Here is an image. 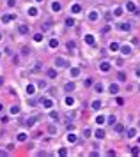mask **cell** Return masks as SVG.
Here are the masks:
<instances>
[{
  "label": "cell",
  "instance_id": "3",
  "mask_svg": "<svg viewBox=\"0 0 140 157\" xmlns=\"http://www.w3.org/2000/svg\"><path fill=\"white\" fill-rule=\"evenodd\" d=\"M12 20H16V14H4V16H2L4 23H9V21H12Z\"/></svg>",
  "mask_w": 140,
  "mask_h": 157
},
{
  "label": "cell",
  "instance_id": "29",
  "mask_svg": "<svg viewBox=\"0 0 140 157\" xmlns=\"http://www.w3.org/2000/svg\"><path fill=\"white\" fill-rule=\"evenodd\" d=\"M73 12H80V11H82V7H80L78 4H75V5H73V9H71Z\"/></svg>",
  "mask_w": 140,
  "mask_h": 157
},
{
  "label": "cell",
  "instance_id": "8",
  "mask_svg": "<svg viewBox=\"0 0 140 157\" xmlns=\"http://www.w3.org/2000/svg\"><path fill=\"white\" fill-rule=\"evenodd\" d=\"M119 28H121L122 32H129V30H131V25H129V23H121Z\"/></svg>",
  "mask_w": 140,
  "mask_h": 157
},
{
  "label": "cell",
  "instance_id": "26",
  "mask_svg": "<svg viewBox=\"0 0 140 157\" xmlns=\"http://www.w3.org/2000/svg\"><path fill=\"white\" fill-rule=\"evenodd\" d=\"M34 41H35V42H41V41H43V34H35V35H34Z\"/></svg>",
  "mask_w": 140,
  "mask_h": 157
},
{
  "label": "cell",
  "instance_id": "4",
  "mask_svg": "<svg viewBox=\"0 0 140 157\" xmlns=\"http://www.w3.org/2000/svg\"><path fill=\"white\" fill-rule=\"evenodd\" d=\"M41 102H43V108H46V109H50L51 106H53L51 99H41Z\"/></svg>",
  "mask_w": 140,
  "mask_h": 157
},
{
  "label": "cell",
  "instance_id": "37",
  "mask_svg": "<svg viewBox=\"0 0 140 157\" xmlns=\"http://www.w3.org/2000/svg\"><path fill=\"white\" fill-rule=\"evenodd\" d=\"M115 131H117V132H122V131H124V127L119 124V125H115Z\"/></svg>",
  "mask_w": 140,
  "mask_h": 157
},
{
  "label": "cell",
  "instance_id": "43",
  "mask_svg": "<svg viewBox=\"0 0 140 157\" xmlns=\"http://www.w3.org/2000/svg\"><path fill=\"white\" fill-rule=\"evenodd\" d=\"M14 4H16V2H14V0H7V5H9V7H12Z\"/></svg>",
  "mask_w": 140,
  "mask_h": 157
},
{
  "label": "cell",
  "instance_id": "38",
  "mask_svg": "<svg viewBox=\"0 0 140 157\" xmlns=\"http://www.w3.org/2000/svg\"><path fill=\"white\" fill-rule=\"evenodd\" d=\"M135 136V129H129L128 131V138H133Z\"/></svg>",
  "mask_w": 140,
  "mask_h": 157
},
{
  "label": "cell",
  "instance_id": "48",
  "mask_svg": "<svg viewBox=\"0 0 140 157\" xmlns=\"http://www.w3.org/2000/svg\"><path fill=\"white\" fill-rule=\"evenodd\" d=\"M0 57H2V51H0Z\"/></svg>",
  "mask_w": 140,
  "mask_h": 157
},
{
  "label": "cell",
  "instance_id": "18",
  "mask_svg": "<svg viewBox=\"0 0 140 157\" xmlns=\"http://www.w3.org/2000/svg\"><path fill=\"white\" fill-rule=\"evenodd\" d=\"M69 74H71V76H75V78H76L78 74H80V69H78V67H73V69L69 71Z\"/></svg>",
  "mask_w": 140,
  "mask_h": 157
},
{
  "label": "cell",
  "instance_id": "9",
  "mask_svg": "<svg viewBox=\"0 0 140 157\" xmlns=\"http://www.w3.org/2000/svg\"><path fill=\"white\" fill-rule=\"evenodd\" d=\"M64 90L66 92H73V90H75V83H71V81H69V83H66L64 85Z\"/></svg>",
  "mask_w": 140,
  "mask_h": 157
},
{
  "label": "cell",
  "instance_id": "50",
  "mask_svg": "<svg viewBox=\"0 0 140 157\" xmlns=\"http://www.w3.org/2000/svg\"><path fill=\"white\" fill-rule=\"evenodd\" d=\"M138 90H140V87H138Z\"/></svg>",
  "mask_w": 140,
  "mask_h": 157
},
{
  "label": "cell",
  "instance_id": "23",
  "mask_svg": "<svg viewBox=\"0 0 140 157\" xmlns=\"http://www.w3.org/2000/svg\"><path fill=\"white\" fill-rule=\"evenodd\" d=\"M18 141H27V134L25 132H20L18 134Z\"/></svg>",
  "mask_w": 140,
  "mask_h": 157
},
{
  "label": "cell",
  "instance_id": "11",
  "mask_svg": "<svg viewBox=\"0 0 140 157\" xmlns=\"http://www.w3.org/2000/svg\"><path fill=\"white\" fill-rule=\"evenodd\" d=\"M121 53H122L124 57L129 55V53H131V46H122V48H121Z\"/></svg>",
  "mask_w": 140,
  "mask_h": 157
},
{
  "label": "cell",
  "instance_id": "24",
  "mask_svg": "<svg viewBox=\"0 0 140 157\" xmlns=\"http://www.w3.org/2000/svg\"><path fill=\"white\" fill-rule=\"evenodd\" d=\"M66 104H68V106H73V104H75V99H73V97H66Z\"/></svg>",
  "mask_w": 140,
  "mask_h": 157
},
{
  "label": "cell",
  "instance_id": "33",
  "mask_svg": "<svg viewBox=\"0 0 140 157\" xmlns=\"http://www.w3.org/2000/svg\"><path fill=\"white\" fill-rule=\"evenodd\" d=\"M34 124H35V118H28V120H27V125L28 127H32Z\"/></svg>",
  "mask_w": 140,
  "mask_h": 157
},
{
  "label": "cell",
  "instance_id": "20",
  "mask_svg": "<svg viewBox=\"0 0 140 157\" xmlns=\"http://www.w3.org/2000/svg\"><path fill=\"white\" fill-rule=\"evenodd\" d=\"M66 46H68V49L71 51V49H75V48H76V42H75V41H69L68 44H66Z\"/></svg>",
  "mask_w": 140,
  "mask_h": 157
},
{
  "label": "cell",
  "instance_id": "45",
  "mask_svg": "<svg viewBox=\"0 0 140 157\" xmlns=\"http://www.w3.org/2000/svg\"><path fill=\"white\" fill-rule=\"evenodd\" d=\"M0 85H4V78H0Z\"/></svg>",
  "mask_w": 140,
  "mask_h": 157
},
{
  "label": "cell",
  "instance_id": "7",
  "mask_svg": "<svg viewBox=\"0 0 140 157\" xmlns=\"http://www.w3.org/2000/svg\"><path fill=\"white\" fill-rule=\"evenodd\" d=\"M18 32H20L21 35L28 34V25H20V27H18Z\"/></svg>",
  "mask_w": 140,
  "mask_h": 157
},
{
  "label": "cell",
  "instance_id": "39",
  "mask_svg": "<svg viewBox=\"0 0 140 157\" xmlns=\"http://www.w3.org/2000/svg\"><path fill=\"white\" fill-rule=\"evenodd\" d=\"M117 78H119L121 81H124V79H126V74H124V72H119V76H117Z\"/></svg>",
  "mask_w": 140,
  "mask_h": 157
},
{
  "label": "cell",
  "instance_id": "31",
  "mask_svg": "<svg viewBox=\"0 0 140 157\" xmlns=\"http://www.w3.org/2000/svg\"><path fill=\"white\" fill-rule=\"evenodd\" d=\"M11 113H12V115H18V113H20V108H18V106H12V108H11Z\"/></svg>",
  "mask_w": 140,
  "mask_h": 157
},
{
  "label": "cell",
  "instance_id": "44",
  "mask_svg": "<svg viewBox=\"0 0 140 157\" xmlns=\"http://www.w3.org/2000/svg\"><path fill=\"white\" fill-rule=\"evenodd\" d=\"M135 74H137V76H138V78H140V67H138V69H137V71H135Z\"/></svg>",
  "mask_w": 140,
  "mask_h": 157
},
{
  "label": "cell",
  "instance_id": "30",
  "mask_svg": "<svg viewBox=\"0 0 140 157\" xmlns=\"http://www.w3.org/2000/svg\"><path fill=\"white\" fill-rule=\"evenodd\" d=\"M110 49H112V51H117V49H119V44H117V42H112V44H110Z\"/></svg>",
  "mask_w": 140,
  "mask_h": 157
},
{
  "label": "cell",
  "instance_id": "32",
  "mask_svg": "<svg viewBox=\"0 0 140 157\" xmlns=\"http://www.w3.org/2000/svg\"><path fill=\"white\" fill-rule=\"evenodd\" d=\"M121 14H122V9H121V7H117V9L114 11V16H121Z\"/></svg>",
  "mask_w": 140,
  "mask_h": 157
},
{
  "label": "cell",
  "instance_id": "13",
  "mask_svg": "<svg viewBox=\"0 0 140 157\" xmlns=\"http://www.w3.org/2000/svg\"><path fill=\"white\" fill-rule=\"evenodd\" d=\"M99 69H101L103 72H106V71H110V64H108V62H103V64L99 65Z\"/></svg>",
  "mask_w": 140,
  "mask_h": 157
},
{
  "label": "cell",
  "instance_id": "14",
  "mask_svg": "<svg viewBox=\"0 0 140 157\" xmlns=\"http://www.w3.org/2000/svg\"><path fill=\"white\" fill-rule=\"evenodd\" d=\"M27 94L28 95H34L35 94V87L34 85H27Z\"/></svg>",
  "mask_w": 140,
  "mask_h": 157
},
{
  "label": "cell",
  "instance_id": "10",
  "mask_svg": "<svg viewBox=\"0 0 140 157\" xmlns=\"http://www.w3.org/2000/svg\"><path fill=\"white\" fill-rule=\"evenodd\" d=\"M94 136L98 138V139H103V138H105V131H103V129H98V131L94 132Z\"/></svg>",
  "mask_w": 140,
  "mask_h": 157
},
{
  "label": "cell",
  "instance_id": "34",
  "mask_svg": "<svg viewBox=\"0 0 140 157\" xmlns=\"http://www.w3.org/2000/svg\"><path fill=\"white\" fill-rule=\"evenodd\" d=\"M68 139L71 141V143H75V141H76V136H75V134H69V136H68Z\"/></svg>",
  "mask_w": 140,
  "mask_h": 157
},
{
  "label": "cell",
  "instance_id": "28",
  "mask_svg": "<svg viewBox=\"0 0 140 157\" xmlns=\"http://www.w3.org/2000/svg\"><path fill=\"white\" fill-rule=\"evenodd\" d=\"M92 108H94V109H99V108H101V101H94V102H92Z\"/></svg>",
  "mask_w": 140,
  "mask_h": 157
},
{
  "label": "cell",
  "instance_id": "21",
  "mask_svg": "<svg viewBox=\"0 0 140 157\" xmlns=\"http://www.w3.org/2000/svg\"><path fill=\"white\" fill-rule=\"evenodd\" d=\"M28 16H37V9H35V7H30V9H28Z\"/></svg>",
  "mask_w": 140,
  "mask_h": 157
},
{
  "label": "cell",
  "instance_id": "49",
  "mask_svg": "<svg viewBox=\"0 0 140 157\" xmlns=\"http://www.w3.org/2000/svg\"><path fill=\"white\" fill-rule=\"evenodd\" d=\"M37 2H43V0H37Z\"/></svg>",
  "mask_w": 140,
  "mask_h": 157
},
{
  "label": "cell",
  "instance_id": "6",
  "mask_svg": "<svg viewBox=\"0 0 140 157\" xmlns=\"http://www.w3.org/2000/svg\"><path fill=\"white\" fill-rule=\"evenodd\" d=\"M108 90H110V94H112V95H115L117 92H119V85H117V83H112Z\"/></svg>",
  "mask_w": 140,
  "mask_h": 157
},
{
  "label": "cell",
  "instance_id": "17",
  "mask_svg": "<svg viewBox=\"0 0 140 157\" xmlns=\"http://www.w3.org/2000/svg\"><path fill=\"white\" fill-rule=\"evenodd\" d=\"M96 124H98V125L105 124V117H103V115H98V117H96Z\"/></svg>",
  "mask_w": 140,
  "mask_h": 157
},
{
  "label": "cell",
  "instance_id": "35",
  "mask_svg": "<svg viewBox=\"0 0 140 157\" xmlns=\"http://www.w3.org/2000/svg\"><path fill=\"white\" fill-rule=\"evenodd\" d=\"M115 120H117V118H115V117L112 115V117L108 118V124H110V125H114V124H115Z\"/></svg>",
  "mask_w": 140,
  "mask_h": 157
},
{
  "label": "cell",
  "instance_id": "47",
  "mask_svg": "<svg viewBox=\"0 0 140 157\" xmlns=\"http://www.w3.org/2000/svg\"><path fill=\"white\" fill-rule=\"evenodd\" d=\"M0 41H2V34H0Z\"/></svg>",
  "mask_w": 140,
  "mask_h": 157
},
{
  "label": "cell",
  "instance_id": "16",
  "mask_svg": "<svg viewBox=\"0 0 140 157\" xmlns=\"http://www.w3.org/2000/svg\"><path fill=\"white\" fill-rule=\"evenodd\" d=\"M85 42H87V44H91V46H92V44H94V37H92L91 34H87V35H85Z\"/></svg>",
  "mask_w": 140,
  "mask_h": 157
},
{
  "label": "cell",
  "instance_id": "15",
  "mask_svg": "<svg viewBox=\"0 0 140 157\" xmlns=\"http://www.w3.org/2000/svg\"><path fill=\"white\" fill-rule=\"evenodd\" d=\"M98 18H99V12H96V11H92V12L89 14V20H91V21H96Z\"/></svg>",
  "mask_w": 140,
  "mask_h": 157
},
{
  "label": "cell",
  "instance_id": "5",
  "mask_svg": "<svg viewBox=\"0 0 140 157\" xmlns=\"http://www.w3.org/2000/svg\"><path fill=\"white\" fill-rule=\"evenodd\" d=\"M60 9H62L60 2H51V11H53V12H58Z\"/></svg>",
  "mask_w": 140,
  "mask_h": 157
},
{
  "label": "cell",
  "instance_id": "42",
  "mask_svg": "<svg viewBox=\"0 0 140 157\" xmlns=\"http://www.w3.org/2000/svg\"><path fill=\"white\" fill-rule=\"evenodd\" d=\"M83 134H85V136H91V129H87V127H85V131H83Z\"/></svg>",
  "mask_w": 140,
  "mask_h": 157
},
{
  "label": "cell",
  "instance_id": "25",
  "mask_svg": "<svg viewBox=\"0 0 140 157\" xmlns=\"http://www.w3.org/2000/svg\"><path fill=\"white\" fill-rule=\"evenodd\" d=\"M50 118H53V120H58V113H57V111H50Z\"/></svg>",
  "mask_w": 140,
  "mask_h": 157
},
{
  "label": "cell",
  "instance_id": "36",
  "mask_svg": "<svg viewBox=\"0 0 140 157\" xmlns=\"http://www.w3.org/2000/svg\"><path fill=\"white\" fill-rule=\"evenodd\" d=\"M51 27V21H46V23L45 25H43V30H48V28Z\"/></svg>",
  "mask_w": 140,
  "mask_h": 157
},
{
  "label": "cell",
  "instance_id": "2",
  "mask_svg": "<svg viewBox=\"0 0 140 157\" xmlns=\"http://www.w3.org/2000/svg\"><path fill=\"white\" fill-rule=\"evenodd\" d=\"M124 7H126V11H129V12H135V11H137L135 2H131V0H129V2H126V5H124Z\"/></svg>",
  "mask_w": 140,
  "mask_h": 157
},
{
  "label": "cell",
  "instance_id": "27",
  "mask_svg": "<svg viewBox=\"0 0 140 157\" xmlns=\"http://www.w3.org/2000/svg\"><path fill=\"white\" fill-rule=\"evenodd\" d=\"M57 46H58V41L57 39H51L50 41V48H57Z\"/></svg>",
  "mask_w": 140,
  "mask_h": 157
},
{
  "label": "cell",
  "instance_id": "1",
  "mask_svg": "<svg viewBox=\"0 0 140 157\" xmlns=\"http://www.w3.org/2000/svg\"><path fill=\"white\" fill-rule=\"evenodd\" d=\"M55 65L60 69V67H66V65H68V62H66L62 57H57V58H55Z\"/></svg>",
  "mask_w": 140,
  "mask_h": 157
},
{
  "label": "cell",
  "instance_id": "41",
  "mask_svg": "<svg viewBox=\"0 0 140 157\" xmlns=\"http://www.w3.org/2000/svg\"><path fill=\"white\" fill-rule=\"evenodd\" d=\"M92 85V79H85V87H91Z\"/></svg>",
  "mask_w": 140,
  "mask_h": 157
},
{
  "label": "cell",
  "instance_id": "46",
  "mask_svg": "<svg viewBox=\"0 0 140 157\" xmlns=\"http://www.w3.org/2000/svg\"><path fill=\"white\" fill-rule=\"evenodd\" d=\"M2 109H4V106H2V102H0V111H2Z\"/></svg>",
  "mask_w": 140,
  "mask_h": 157
},
{
  "label": "cell",
  "instance_id": "12",
  "mask_svg": "<svg viewBox=\"0 0 140 157\" xmlns=\"http://www.w3.org/2000/svg\"><path fill=\"white\" fill-rule=\"evenodd\" d=\"M46 76L48 78H57V69H48L46 71Z\"/></svg>",
  "mask_w": 140,
  "mask_h": 157
},
{
  "label": "cell",
  "instance_id": "40",
  "mask_svg": "<svg viewBox=\"0 0 140 157\" xmlns=\"http://www.w3.org/2000/svg\"><path fill=\"white\" fill-rule=\"evenodd\" d=\"M138 152H140V150H138L137 147H133V148H131V154H133V155H138Z\"/></svg>",
  "mask_w": 140,
  "mask_h": 157
},
{
  "label": "cell",
  "instance_id": "22",
  "mask_svg": "<svg viewBox=\"0 0 140 157\" xmlns=\"http://www.w3.org/2000/svg\"><path fill=\"white\" fill-rule=\"evenodd\" d=\"M94 90L98 92V94H99V92H103V85H101V83H96V85H94Z\"/></svg>",
  "mask_w": 140,
  "mask_h": 157
},
{
  "label": "cell",
  "instance_id": "19",
  "mask_svg": "<svg viewBox=\"0 0 140 157\" xmlns=\"http://www.w3.org/2000/svg\"><path fill=\"white\" fill-rule=\"evenodd\" d=\"M66 27H75V20L73 18H66Z\"/></svg>",
  "mask_w": 140,
  "mask_h": 157
}]
</instances>
